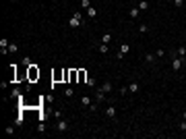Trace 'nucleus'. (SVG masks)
<instances>
[{"mask_svg":"<svg viewBox=\"0 0 186 139\" xmlns=\"http://www.w3.org/2000/svg\"><path fill=\"white\" fill-rule=\"evenodd\" d=\"M52 79H54V83H58V81H64V68H62V71H56L54 75H52Z\"/></svg>","mask_w":186,"mask_h":139,"instance_id":"0eeeda50","label":"nucleus"},{"mask_svg":"<svg viewBox=\"0 0 186 139\" xmlns=\"http://www.w3.org/2000/svg\"><path fill=\"white\" fill-rule=\"evenodd\" d=\"M66 129H68V123H66V120H64V118H58V125H56V131H58V133H64V131H66Z\"/></svg>","mask_w":186,"mask_h":139,"instance_id":"7ed1b4c3","label":"nucleus"},{"mask_svg":"<svg viewBox=\"0 0 186 139\" xmlns=\"http://www.w3.org/2000/svg\"><path fill=\"white\" fill-rule=\"evenodd\" d=\"M105 116L114 118V116H116V108H114V106H108V108H105Z\"/></svg>","mask_w":186,"mask_h":139,"instance_id":"f8f14e48","label":"nucleus"},{"mask_svg":"<svg viewBox=\"0 0 186 139\" xmlns=\"http://www.w3.org/2000/svg\"><path fill=\"white\" fill-rule=\"evenodd\" d=\"M81 6L83 8H89L91 6V0H81Z\"/></svg>","mask_w":186,"mask_h":139,"instance_id":"4be33fe9","label":"nucleus"},{"mask_svg":"<svg viewBox=\"0 0 186 139\" xmlns=\"http://www.w3.org/2000/svg\"><path fill=\"white\" fill-rule=\"evenodd\" d=\"M163 54H165V50H157V52H155V56H157V58H161Z\"/></svg>","mask_w":186,"mask_h":139,"instance_id":"bb28decb","label":"nucleus"},{"mask_svg":"<svg viewBox=\"0 0 186 139\" xmlns=\"http://www.w3.org/2000/svg\"><path fill=\"white\" fill-rule=\"evenodd\" d=\"M139 89H141L139 83H130V85H128V93H137Z\"/></svg>","mask_w":186,"mask_h":139,"instance_id":"ddd939ff","label":"nucleus"},{"mask_svg":"<svg viewBox=\"0 0 186 139\" xmlns=\"http://www.w3.org/2000/svg\"><path fill=\"white\" fill-rule=\"evenodd\" d=\"M99 52H101V54H108V52H110L108 44H101V46H99Z\"/></svg>","mask_w":186,"mask_h":139,"instance_id":"aec40b11","label":"nucleus"},{"mask_svg":"<svg viewBox=\"0 0 186 139\" xmlns=\"http://www.w3.org/2000/svg\"><path fill=\"white\" fill-rule=\"evenodd\" d=\"M182 62H184V58L176 56V58L172 60V68H174V71H180V68H182Z\"/></svg>","mask_w":186,"mask_h":139,"instance_id":"20e7f679","label":"nucleus"},{"mask_svg":"<svg viewBox=\"0 0 186 139\" xmlns=\"http://www.w3.org/2000/svg\"><path fill=\"white\" fill-rule=\"evenodd\" d=\"M23 120H25V118H23V114H19V116L15 118V127H21V125H23Z\"/></svg>","mask_w":186,"mask_h":139,"instance_id":"a211bd4d","label":"nucleus"},{"mask_svg":"<svg viewBox=\"0 0 186 139\" xmlns=\"http://www.w3.org/2000/svg\"><path fill=\"white\" fill-rule=\"evenodd\" d=\"M153 58H155L153 54H147V56H145V60H147V62H153Z\"/></svg>","mask_w":186,"mask_h":139,"instance_id":"c85d7f7f","label":"nucleus"},{"mask_svg":"<svg viewBox=\"0 0 186 139\" xmlns=\"http://www.w3.org/2000/svg\"><path fill=\"white\" fill-rule=\"evenodd\" d=\"M139 31H141V33H147V31H149V25H147V23H143V25L139 27Z\"/></svg>","mask_w":186,"mask_h":139,"instance_id":"412c9836","label":"nucleus"},{"mask_svg":"<svg viewBox=\"0 0 186 139\" xmlns=\"http://www.w3.org/2000/svg\"><path fill=\"white\" fill-rule=\"evenodd\" d=\"M73 93H75L73 87H66V89H64V95H68V98H73Z\"/></svg>","mask_w":186,"mask_h":139,"instance_id":"5701e85b","label":"nucleus"},{"mask_svg":"<svg viewBox=\"0 0 186 139\" xmlns=\"http://www.w3.org/2000/svg\"><path fill=\"white\" fill-rule=\"evenodd\" d=\"M103 100H105V91L99 87V89L95 91V102H103Z\"/></svg>","mask_w":186,"mask_h":139,"instance_id":"1a4fd4ad","label":"nucleus"},{"mask_svg":"<svg viewBox=\"0 0 186 139\" xmlns=\"http://www.w3.org/2000/svg\"><path fill=\"white\" fill-rule=\"evenodd\" d=\"M81 104H83L85 108H89V106H91L93 102H91V98H89V95H83V98H81Z\"/></svg>","mask_w":186,"mask_h":139,"instance_id":"9b49d317","label":"nucleus"},{"mask_svg":"<svg viewBox=\"0 0 186 139\" xmlns=\"http://www.w3.org/2000/svg\"><path fill=\"white\" fill-rule=\"evenodd\" d=\"M87 85H89V87H95V79H93V77H89V79H87Z\"/></svg>","mask_w":186,"mask_h":139,"instance_id":"393cba45","label":"nucleus"},{"mask_svg":"<svg viewBox=\"0 0 186 139\" xmlns=\"http://www.w3.org/2000/svg\"><path fill=\"white\" fill-rule=\"evenodd\" d=\"M21 62H23V64H25V66H29V64H33V62H31V58H27V56H25V58H23V60H21Z\"/></svg>","mask_w":186,"mask_h":139,"instance_id":"b1692460","label":"nucleus"},{"mask_svg":"<svg viewBox=\"0 0 186 139\" xmlns=\"http://www.w3.org/2000/svg\"><path fill=\"white\" fill-rule=\"evenodd\" d=\"M172 2H174L176 6H182V4H184V0H172Z\"/></svg>","mask_w":186,"mask_h":139,"instance_id":"2f4dec72","label":"nucleus"},{"mask_svg":"<svg viewBox=\"0 0 186 139\" xmlns=\"http://www.w3.org/2000/svg\"><path fill=\"white\" fill-rule=\"evenodd\" d=\"M128 93V87H120V95H126Z\"/></svg>","mask_w":186,"mask_h":139,"instance_id":"7c9ffc66","label":"nucleus"},{"mask_svg":"<svg viewBox=\"0 0 186 139\" xmlns=\"http://www.w3.org/2000/svg\"><path fill=\"white\" fill-rule=\"evenodd\" d=\"M147 8H149V2H147V0H141V2H139V11H147Z\"/></svg>","mask_w":186,"mask_h":139,"instance_id":"dca6fc26","label":"nucleus"},{"mask_svg":"<svg viewBox=\"0 0 186 139\" xmlns=\"http://www.w3.org/2000/svg\"><path fill=\"white\" fill-rule=\"evenodd\" d=\"M79 81V68H70V81L68 83H77Z\"/></svg>","mask_w":186,"mask_h":139,"instance_id":"6e6552de","label":"nucleus"},{"mask_svg":"<svg viewBox=\"0 0 186 139\" xmlns=\"http://www.w3.org/2000/svg\"><path fill=\"white\" fill-rule=\"evenodd\" d=\"M101 89H103L105 93H110V91H112V83H103V85H101Z\"/></svg>","mask_w":186,"mask_h":139,"instance_id":"6ab92c4d","label":"nucleus"},{"mask_svg":"<svg viewBox=\"0 0 186 139\" xmlns=\"http://www.w3.org/2000/svg\"><path fill=\"white\" fill-rule=\"evenodd\" d=\"M87 15H89L91 19H95V17H97V11H95L93 6H89V8H87Z\"/></svg>","mask_w":186,"mask_h":139,"instance_id":"f3484780","label":"nucleus"},{"mask_svg":"<svg viewBox=\"0 0 186 139\" xmlns=\"http://www.w3.org/2000/svg\"><path fill=\"white\" fill-rule=\"evenodd\" d=\"M81 23H83V15H81V13H75V15H73V17L68 19V25H70L73 29L81 27Z\"/></svg>","mask_w":186,"mask_h":139,"instance_id":"f03ea898","label":"nucleus"},{"mask_svg":"<svg viewBox=\"0 0 186 139\" xmlns=\"http://www.w3.org/2000/svg\"><path fill=\"white\" fill-rule=\"evenodd\" d=\"M87 79H89V77H87V71H85V68H79V81L77 83H87Z\"/></svg>","mask_w":186,"mask_h":139,"instance_id":"423d86ee","label":"nucleus"},{"mask_svg":"<svg viewBox=\"0 0 186 139\" xmlns=\"http://www.w3.org/2000/svg\"><path fill=\"white\" fill-rule=\"evenodd\" d=\"M112 42V33H103V38H101V44H110Z\"/></svg>","mask_w":186,"mask_h":139,"instance_id":"2eb2a0df","label":"nucleus"},{"mask_svg":"<svg viewBox=\"0 0 186 139\" xmlns=\"http://www.w3.org/2000/svg\"><path fill=\"white\" fill-rule=\"evenodd\" d=\"M139 15H141V11H139V6H132L130 11H128V17H130V19H137Z\"/></svg>","mask_w":186,"mask_h":139,"instance_id":"9d476101","label":"nucleus"},{"mask_svg":"<svg viewBox=\"0 0 186 139\" xmlns=\"http://www.w3.org/2000/svg\"><path fill=\"white\" fill-rule=\"evenodd\" d=\"M176 56H180V58H184V56H186V46H180L178 50H176Z\"/></svg>","mask_w":186,"mask_h":139,"instance_id":"4468645a","label":"nucleus"},{"mask_svg":"<svg viewBox=\"0 0 186 139\" xmlns=\"http://www.w3.org/2000/svg\"><path fill=\"white\" fill-rule=\"evenodd\" d=\"M15 133V127H6V135H13Z\"/></svg>","mask_w":186,"mask_h":139,"instance_id":"cd10ccee","label":"nucleus"},{"mask_svg":"<svg viewBox=\"0 0 186 139\" xmlns=\"http://www.w3.org/2000/svg\"><path fill=\"white\" fill-rule=\"evenodd\" d=\"M54 118H62V110H54Z\"/></svg>","mask_w":186,"mask_h":139,"instance_id":"a878e982","label":"nucleus"},{"mask_svg":"<svg viewBox=\"0 0 186 139\" xmlns=\"http://www.w3.org/2000/svg\"><path fill=\"white\" fill-rule=\"evenodd\" d=\"M128 50H130V46H128V44H122V46H120V50H118V60L126 56V54H128Z\"/></svg>","mask_w":186,"mask_h":139,"instance_id":"39448f33","label":"nucleus"},{"mask_svg":"<svg viewBox=\"0 0 186 139\" xmlns=\"http://www.w3.org/2000/svg\"><path fill=\"white\" fill-rule=\"evenodd\" d=\"M8 52H11V54H13V52H17V46H15V44H11V46H8Z\"/></svg>","mask_w":186,"mask_h":139,"instance_id":"c756f323","label":"nucleus"},{"mask_svg":"<svg viewBox=\"0 0 186 139\" xmlns=\"http://www.w3.org/2000/svg\"><path fill=\"white\" fill-rule=\"evenodd\" d=\"M180 129H182V131H186V120H182V123H180Z\"/></svg>","mask_w":186,"mask_h":139,"instance_id":"473e14b6","label":"nucleus"},{"mask_svg":"<svg viewBox=\"0 0 186 139\" xmlns=\"http://www.w3.org/2000/svg\"><path fill=\"white\" fill-rule=\"evenodd\" d=\"M182 116H184V120H186V112H184V114H182Z\"/></svg>","mask_w":186,"mask_h":139,"instance_id":"72a5a7b5","label":"nucleus"},{"mask_svg":"<svg viewBox=\"0 0 186 139\" xmlns=\"http://www.w3.org/2000/svg\"><path fill=\"white\" fill-rule=\"evenodd\" d=\"M27 79H29V81H37V79H39V68H37V64H29V66H27Z\"/></svg>","mask_w":186,"mask_h":139,"instance_id":"f257e3e1","label":"nucleus"}]
</instances>
